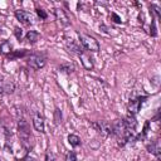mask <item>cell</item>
<instances>
[{
    "label": "cell",
    "instance_id": "5bb4252c",
    "mask_svg": "<svg viewBox=\"0 0 161 161\" xmlns=\"http://www.w3.org/2000/svg\"><path fill=\"white\" fill-rule=\"evenodd\" d=\"M68 142L70 143V146L77 147V146L80 145V138H79L77 135H69V136H68Z\"/></svg>",
    "mask_w": 161,
    "mask_h": 161
},
{
    "label": "cell",
    "instance_id": "5b68a950",
    "mask_svg": "<svg viewBox=\"0 0 161 161\" xmlns=\"http://www.w3.org/2000/svg\"><path fill=\"white\" fill-rule=\"evenodd\" d=\"M147 97H137L135 99H131L130 103H128V111H130V113L131 114H136L140 111V108H141V106H142V103H143V101Z\"/></svg>",
    "mask_w": 161,
    "mask_h": 161
},
{
    "label": "cell",
    "instance_id": "484cf974",
    "mask_svg": "<svg viewBox=\"0 0 161 161\" xmlns=\"http://www.w3.org/2000/svg\"><path fill=\"white\" fill-rule=\"evenodd\" d=\"M4 93V80L0 79V94Z\"/></svg>",
    "mask_w": 161,
    "mask_h": 161
},
{
    "label": "cell",
    "instance_id": "30bf717a",
    "mask_svg": "<svg viewBox=\"0 0 161 161\" xmlns=\"http://www.w3.org/2000/svg\"><path fill=\"white\" fill-rule=\"evenodd\" d=\"M147 150H148V152L153 153V155L156 156L157 160L161 158V147H160V142H158V140L153 141L151 145H147Z\"/></svg>",
    "mask_w": 161,
    "mask_h": 161
},
{
    "label": "cell",
    "instance_id": "52a82bcc",
    "mask_svg": "<svg viewBox=\"0 0 161 161\" xmlns=\"http://www.w3.org/2000/svg\"><path fill=\"white\" fill-rule=\"evenodd\" d=\"M123 123H125V126H126L127 132H130V133L133 135V132H135V130H136V127H137V122H136L135 116L131 114V113H128V114L126 116V118L123 119Z\"/></svg>",
    "mask_w": 161,
    "mask_h": 161
},
{
    "label": "cell",
    "instance_id": "7a4b0ae2",
    "mask_svg": "<svg viewBox=\"0 0 161 161\" xmlns=\"http://www.w3.org/2000/svg\"><path fill=\"white\" fill-rule=\"evenodd\" d=\"M18 131H19V136H20L23 143L26 145L29 142V138H30V127H29L28 121H25L24 118L19 119V122H18Z\"/></svg>",
    "mask_w": 161,
    "mask_h": 161
},
{
    "label": "cell",
    "instance_id": "603a6c76",
    "mask_svg": "<svg viewBox=\"0 0 161 161\" xmlns=\"http://www.w3.org/2000/svg\"><path fill=\"white\" fill-rule=\"evenodd\" d=\"M111 16L114 19V20H113L114 23H121V21H122V20H121V18H119L117 14H114V13H112V14H111Z\"/></svg>",
    "mask_w": 161,
    "mask_h": 161
},
{
    "label": "cell",
    "instance_id": "e0dca14e",
    "mask_svg": "<svg viewBox=\"0 0 161 161\" xmlns=\"http://www.w3.org/2000/svg\"><path fill=\"white\" fill-rule=\"evenodd\" d=\"M59 69H60L62 72H64V73H72V72L74 70V67H73L72 64H62V65L59 67Z\"/></svg>",
    "mask_w": 161,
    "mask_h": 161
},
{
    "label": "cell",
    "instance_id": "ffe728a7",
    "mask_svg": "<svg viewBox=\"0 0 161 161\" xmlns=\"http://www.w3.org/2000/svg\"><path fill=\"white\" fill-rule=\"evenodd\" d=\"M36 14H38V16H39V18H42V19H47V16H48V15H47V13H45L43 9H39V8L36 9Z\"/></svg>",
    "mask_w": 161,
    "mask_h": 161
},
{
    "label": "cell",
    "instance_id": "8992f818",
    "mask_svg": "<svg viewBox=\"0 0 161 161\" xmlns=\"http://www.w3.org/2000/svg\"><path fill=\"white\" fill-rule=\"evenodd\" d=\"M15 18L24 25H29L31 24V20H33V16L30 13L25 11V10H16L15 11Z\"/></svg>",
    "mask_w": 161,
    "mask_h": 161
},
{
    "label": "cell",
    "instance_id": "44dd1931",
    "mask_svg": "<svg viewBox=\"0 0 161 161\" xmlns=\"http://www.w3.org/2000/svg\"><path fill=\"white\" fill-rule=\"evenodd\" d=\"M28 54V52L25 50V49H23L21 52H16V53H14L10 58H15V57H24V55H26Z\"/></svg>",
    "mask_w": 161,
    "mask_h": 161
},
{
    "label": "cell",
    "instance_id": "4fadbf2b",
    "mask_svg": "<svg viewBox=\"0 0 161 161\" xmlns=\"http://www.w3.org/2000/svg\"><path fill=\"white\" fill-rule=\"evenodd\" d=\"M0 53L3 54H10L11 53V44L8 40H4L0 43Z\"/></svg>",
    "mask_w": 161,
    "mask_h": 161
},
{
    "label": "cell",
    "instance_id": "9c48e42d",
    "mask_svg": "<svg viewBox=\"0 0 161 161\" xmlns=\"http://www.w3.org/2000/svg\"><path fill=\"white\" fill-rule=\"evenodd\" d=\"M53 13L62 25H69V19H68V16L63 9H53Z\"/></svg>",
    "mask_w": 161,
    "mask_h": 161
},
{
    "label": "cell",
    "instance_id": "8fae6325",
    "mask_svg": "<svg viewBox=\"0 0 161 161\" xmlns=\"http://www.w3.org/2000/svg\"><path fill=\"white\" fill-rule=\"evenodd\" d=\"M79 58H80V62H82L83 67H84L87 70H91V69L93 68V62H92L91 57H89L87 53L80 52V53H79Z\"/></svg>",
    "mask_w": 161,
    "mask_h": 161
},
{
    "label": "cell",
    "instance_id": "d6986e66",
    "mask_svg": "<svg viewBox=\"0 0 161 161\" xmlns=\"http://www.w3.org/2000/svg\"><path fill=\"white\" fill-rule=\"evenodd\" d=\"M65 161H77V156H75V152L73 151H69L65 156Z\"/></svg>",
    "mask_w": 161,
    "mask_h": 161
},
{
    "label": "cell",
    "instance_id": "ba28073f",
    "mask_svg": "<svg viewBox=\"0 0 161 161\" xmlns=\"http://www.w3.org/2000/svg\"><path fill=\"white\" fill-rule=\"evenodd\" d=\"M33 126L38 132H44V118L38 112L33 114Z\"/></svg>",
    "mask_w": 161,
    "mask_h": 161
},
{
    "label": "cell",
    "instance_id": "ac0fdd59",
    "mask_svg": "<svg viewBox=\"0 0 161 161\" xmlns=\"http://www.w3.org/2000/svg\"><path fill=\"white\" fill-rule=\"evenodd\" d=\"M54 121L57 125L62 122V112L59 108H55V111H54Z\"/></svg>",
    "mask_w": 161,
    "mask_h": 161
},
{
    "label": "cell",
    "instance_id": "d4e9b609",
    "mask_svg": "<svg viewBox=\"0 0 161 161\" xmlns=\"http://www.w3.org/2000/svg\"><path fill=\"white\" fill-rule=\"evenodd\" d=\"M55 158H54V155L53 153H47V156H45V161H54Z\"/></svg>",
    "mask_w": 161,
    "mask_h": 161
},
{
    "label": "cell",
    "instance_id": "7402d4cb",
    "mask_svg": "<svg viewBox=\"0 0 161 161\" xmlns=\"http://www.w3.org/2000/svg\"><path fill=\"white\" fill-rule=\"evenodd\" d=\"M15 35H16L18 39H21V36H23V31H21V29L15 28Z\"/></svg>",
    "mask_w": 161,
    "mask_h": 161
},
{
    "label": "cell",
    "instance_id": "6da1fadb",
    "mask_svg": "<svg viewBox=\"0 0 161 161\" xmlns=\"http://www.w3.org/2000/svg\"><path fill=\"white\" fill-rule=\"evenodd\" d=\"M79 42L89 52H98L99 50V43L96 38L88 35V34H79Z\"/></svg>",
    "mask_w": 161,
    "mask_h": 161
},
{
    "label": "cell",
    "instance_id": "3957f363",
    "mask_svg": "<svg viewBox=\"0 0 161 161\" xmlns=\"http://www.w3.org/2000/svg\"><path fill=\"white\" fill-rule=\"evenodd\" d=\"M26 63L30 68L38 70V69H42L45 65V58L42 57V55H38V54H31V55L28 57Z\"/></svg>",
    "mask_w": 161,
    "mask_h": 161
},
{
    "label": "cell",
    "instance_id": "9a60e30c",
    "mask_svg": "<svg viewBox=\"0 0 161 161\" xmlns=\"http://www.w3.org/2000/svg\"><path fill=\"white\" fill-rule=\"evenodd\" d=\"M15 89V84L11 80H4V92L6 93H13Z\"/></svg>",
    "mask_w": 161,
    "mask_h": 161
},
{
    "label": "cell",
    "instance_id": "cb8c5ba5",
    "mask_svg": "<svg viewBox=\"0 0 161 161\" xmlns=\"http://www.w3.org/2000/svg\"><path fill=\"white\" fill-rule=\"evenodd\" d=\"M148 126H150V122L147 121V122L145 123V127H143V132H142V137H143V136H146V133L148 132Z\"/></svg>",
    "mask_w": 161,
    "mask_h": 161
},
{
    "label": "cell",
    "instance_id": "277c9868",
    "mask_svg": "<svg viewBox=\"0 0 161 161\" xmlns=\"http://www.w3.org/2000/svg\"><path fill=\"white\" fill-rule=\"evenodd\" d=\"M92 127L96 128V131L108 136V135H113L112 132V123H108L106 121H101V122H93L92 123Z\"/></svg>",
    "mask_w": 161,
    "mask_h": 161
},
{
    "label": "cell",
    "instance_id": "2e32d148",
    "mask_svg": "<svg viewBox=\"0 0 161 161\" xmlns=\"http://www.w3.org/2000/svg\"><path fill=\"white\" fill-rule=\"evenodd\" d=\"M67 47H68L72 52H75V53H78V54L82 52V50L79 49V47H78V45H77L72 39H67Z\"/></svg>",
    "mask_w": 161,
    "mask_h": 161
},
{
    "label": "cell",
    "instance_id": "4316f807",
    "mask_svg": "<svg viewBox=\"0 0 161 161\" xmlns=\"http://www.w3.org/2000/svg\"><path fill=\"white\" fill-rule=\"evenodd\" d=\"M21 161H26V160H21Z\"/></svg>",
    "mask_w": 161,
    "mask_h": 161
},
{
    "label": "cell",
    "instance_id": "7c38bea8",
    "mask_svg": "<svg viewBox=\"0 0 161 161\" xmlns=\"http://www.w3.org/2000/svg\"><path fill=\"white\" fill-rule=\"evenodd\" d=\"M25 38H26L28 43L34 44V43H36V42L39 40V33H38V31H35V30H29V31L26 33Z\"/></svg>",
    "mask_w": 161,
    "mask_h": 161
}]
</instances>
